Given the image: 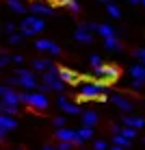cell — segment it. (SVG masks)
<instances>
[{"mask_svg":"<svg viewBox=\"0 0 145 150\" xmlns=\"http://www.w3.org/2000/svg\"><path fill=\"white\" fill-rule=\"evenodd\" d=\"M85 100L104 102L106 100V83H85V85H80L78 102H85Z\"/></svg>","mask_w":145,"mask_h":150,"instance_id":"obj_1","label":"cell"},{"mask_svg":"<svg viewBox=\"0 0 145 150\" xmlns=\"http://www.w3.org/2000/svg\"><path fill=\"white\" fill-rule=\"evenodd\" d=\"M20 102L28 105L35 111H46L48 109V98L43 91H20Z\"/></svg>","mask_w":145,"mask_h":150,"instance_id":"obj_2","label":"cell"},{"mask_svg":"<svg viewBox=\"0 0 145 150\" xmlns=\"http://www.w3.org/2000/svg\"><path fill=\"white\" fill-rule=\"evenodd\" d=\"M43 28H46V22L41 20V15H26L20 24V33L24 37H33V35L41 33Z\"/></svg>","mask_w":145,"mask_h":150,"instance_id":"obj_3","label":"cell"},{"mask_svg":"<svg viewBox=\"0 0 145 150\" xmlns=\"http://www.w3.org/2000/svg\"><path fill=\"white\" fill-rule=\"evenodd\" d=\"M93 74L108 85V83H115L119 79V68H117V65H111V63H102L100 68L93 70Z\"/></svg>","mask_w":145,"mask_h":150,"instance_id":"obj_4","label":"cell"},{"mask_svg":"<svg viewBox=\"0 0 145 150\" xmlns=\"http://www.w3.org/2000/svg\"><path fill=\"white\" fill-rule=\"evenodd\" d=\"M28 11H33V15H54V4L46 2V0H37V2H30Z\"/></svg>","mask_w":145,"mask_h":150,"instance_id":"obj_5","label":"cell"},{"mask_svg":"<svg viewBox=\"0 0 145 150\" xmlns=\"http://www.w3.org/2000/svg\"><path fill=\"white\" fill-rule=\"evenodd\" d=\"M0 96H2V100H0V102H7V105H20V91L13 89L11 85H2V87H0Z\"/></svg>","mask_w":145,"mask_h":150,"instance_id":"obj_6","label":"cell"},{"mask_svg":"<svg viewBox=\"0 0 145 150\" xmlns=\"http://www.w3.org/2000/svg\"><path fill=\"white\" fill-rule=\"evenodd\" d=\"M13 128H18V120H15L13 115L2 113V115H0V137H7L9 131H13Z\"/></svg>","mask_w":145,"mask_h":150,"instance_id":"obj_7","label":"cell"},{"mask_svg":"<svg viewBox=\"0 0 145 150\" xmlns=\"http://www.w3.org/2000/svg\"><path fill=\"white\" fill-rule=\"evenodd\" d=\"M130 76H132V85L134 87H143L145 85V65L143 63L132 65L130 68Z\"/></svg>","mask_w":145,"mask_h":150,"instance_id":"obj_8","label":"cell"},{"mask_svg":"<svg viewBox=\"0 0 145 150\" xmlns=\"http://www.w3.org/2000/svg\"><path fill=\"white\" fill-rule=\"evenodd\" d=\"M35 48L41 52H50V54H61V48L54 44L52 39H37L35 41Z\"/></svg>","mask_w":145,"mask_h":150,"instance_id":"obj_9","label":"cell"},{"mask_svg":"<svg viewBox=\"0 0 145 150\" xmlns=\"http://www.w3.org/2000/svg\"><path fill=\"white\" fill-rule=\"evenodd\" d=\"M56 102H59V107H61V109H63L65 113H71V115H78V113H82V111H80V107H78V105H74V102H69V100H67V96H63V94L56 98Z\"/></svg>","mask_w":145,"mask_h":150,"instance_id":"obj_10","label":"cell"},{"mask_svg":"<svg viewBox=\"0 0 145 150\" xmlns=\"http://www.w3.org/2000/svg\"><path fill=\"white\" fill-rule=\"evenodd\" d=\"M56 139H59V142H71V144H76V137H78V133L76 131H71V128H56Z\"/></svg>","mask_w":145,"mask_h":150,"instance_id":"obj_11","label":"cell"},{"mask_svg":"<svg viewBox=\"0 0 145 150\" xmlns=\"http://www.w3.org/2000/svg\"><path fill=\"white\" fill-rule=\"evenodd\" d=\"M111 100H113V105H115L117 109H121V111H132V109H134V105H132L130 100H128L126 96H121V94L111 96Z\"/></svg>","mask_w":145,"mask_h":150,"instance_id":"obj_12","label":"cell"},{"mask_svg":"<svg viewBox=\"0 0 145 150\" xmlns=\"http://www.w3.org/2000/svg\"><path fill=\"white\" fill-rule=\"evenodd\" d=\"M74 37H76V41H80V44H91V30L85 26V24H80L78 28L74 30Z\"/></svg>","mask_w":145,"mask_h":150,"instance_id":"obj_13","label":"cell"},{"mask_svg":"<svg viewBox=\"0 0 145 150\" xmlns=\"http://www.w3.org/2000/svg\"><path fill=\"white\" fill-rule=\"evenodd\" d=\"M123 126H130V128H143L145 126V120L143 117H139V115H123V120H121Z\"/></svg>","mask_w":145,"mask_h":150,"instance_id":"obj_14","label":"cell"},{"mask_svg":"<svg viewBox=\"0 0 145 150\" xmlns=\"http://www.w3.org/2000/svg\"><path fill=\"white\" fill-rule=\"evenodd\" d=\"M80 120H82V126H95L97 122H100V115H97L95 111H82L80 113Z\"/></svg>","mask_w":145,"mask_h":150,"instance_id":"obj_15","label":"cell"},{"mask_svg":"<svg viewBox=\"0 0 145 150\" xmlns=\"http://www.w3.org/2000/svg\"><path fill=\"white\" fill-rule=\"evenodd\" d=\"M59 76H61V81L69 83V85H74V83L78 81V74H76L74 70H69V68H61L59 70Z\"/></svg>","mask_w":145,"mask_h":150,"instance_id":"obj_16","label":"cell"},{"mask_svg":"<svg viewBox=\"0 0 145 150\" xmlns=\"http://www.w3.org/2000/svg\"><path fill=\"white\" fill-rule=\"evenodd\" d=\"M76 133H78V137H76V144H78V146H80V144H85V142H89V139L93 137V128L91 126H82Z\"/></svg>","mask_w":145,"mask_h":150,"instance_id":"obj_17","label":"cell"},{"mask_svg":"<svg viewBox=\"0 0 145 150\" xmlns=\"http://www.w3.org/2000/svg\"><path fill=\"white\" fill-rule=\"evenodd\" d=\"M50 68H52V63L48 59H35L33 61V72H48Z\"/></svg>","mask_w":145,"mask_h":150,"instance_id":"obj_18","label":"cell"},{"mask_svg":"<svg viewBox=\"0 0 145 150\" xmlns=\"http://www.w3.org/2000/svg\"><path fill=\"white\" fill-rule=\"evenodd\" d=\"M7 7L11 9L13 13H26L28 9L24 7V2H20V0H7Z\"/></svg>","mask_w":145,"mask_h":150,"instance_id":"obj_19","label":"cell"},{"mask_svg":"<svg viewBox=\"0 0 145 150\" xmlns=\"http://www.w3.org/2000/svg\"><path fill=\"white\" fill-rule=\"evenodd\" d=\"M104 46L108 50H119V48H121V41L117 39V35H113V37H106L104 39Z\"/></svg>","mask_w":145,"mask_h":150,"instance_id":"obj_20","label":"cell"},{"mask_svg":"<svg viewBox=\"0 0 145 150\" xmlns=\"http://www.w3.org/2000/svg\"><path fill=\"white\" fill-rule=\"evenodd\" d=\"M59 70H61V68L52 65L48 72H43V83H50V81H54V79H61V76H59Z\"/></svg>","mask_w":145,"mask_h":150,"instance_id":"obj_21","label":"cell"},{"mask_svg":"<svg viewBox=\"0 0 145 150\" xmlns=\"http://www.w3.org/2000/svg\"><path fill=\"white\" fill-rule=\"evenodd\" d=\"M132 144V139L123 137V135H113V146H121V148H128Z\"/></svg>","mask_w":145,"mask_h":150,"instance_id":"obj_22","label":"cell"},{"mask_svg":"<svg viewBox=\"0 0 145 150\" xmlns=\"http://www.w3.org/2000/svg\"><path fill=\"white\" fill-rule=\"evenodd\" d=\"M97 33L106 39V37H113V35H115V30H113V26H108V24H100V26H97Z\"/></svg>","mask_w":145,"mask_h":150,"instance_id":"obj_23","label":"cell"},{"mask_svg":"<svg viewBox=\"0 0 145 150\" xmlns=\"http://www.w3.org/2000/svg\"><path fill=\"white\" fill-rule=\"evenodd\" d=\"M61 4H63V7H67L71 13H80V4L76 2V0H61Z\"/></svg>","mask_w":145,"mask_h":150,"instance_id":"obj_24","label":"cell"},{"mask_svg":"<svg viewBox=\"0 0 145 150\" xmlns=\"http://www.w3.org/2000/svg\"><path fill=\"white\" fill-rule=\"evenodd\" d=\"M0 111L7 113V115H15V113H18V105H7V102H0Z\"/></svg>","mask_w":145,"mask_h":150,"instance_id":"obj_25","label":"cell"},{"mask_svg":"<svg viewBox=\"0 0 145 150\" xmlns=\"http://www.w3.org/2000/svg\"><path fill=\"white\" fill-rule=\"evenodd\" d=\"M106 13L111 15V18H121V11H119V7L115 2H111V4H106Z\"/></svg>","mask_w":145,"mask_h":150,"instance_id":"obj_26","label":"cell"},{"mask_svg":"<svg viewBox=\"0 0 145 150\" xmlns=\"http://www.w3.org/2000/svg\"><path fill=\"white\" fill-rule=\"evenodd\" d=\"M93 150H111V148H108L106 139H95V142H93Z\"/></svg>","mask_w":145,"mask_h":150,"instance_id":"obj_27","label":"cell"},{"mask_svg":"<svg viewBox=\"0 0 145 150\" xmlns=\"http://www.w3.org/2000/svg\"><path fill=\"white\" fill-rule=\"evenodd\" d=\"M22 39H24V35H22V33H13V35H9V44H11V46L22 44Z\"/></svg>","mask_w":145,"mask_h":150,"instance_id":"obj_28","label":"cell"},{"mask_svg":"<svg viewBox=\"0 0 145 150\" xmlns=\"http://www.w3.org/2000/svg\"><path fill=\"white\" fill-rule=\"evenodd\" d=\"M137 128H130V126H123V131H121V135L123 137H128V139H134V137H137Z\"/></svg>","mask_w":145,"mask_h":150,"instance_id":"obj_29","label":"cell"},{"mask_svg":"<svg viewBox=\"0 0 145 150\" xmlns=\"http://www.w3.org/2000/svg\"><path fill=\"white\" fill-rule=\"evenodd\" d=\"M15 76H20V79H30V76H35V72H30V70H24V68H18Z\"/></svg>","mask_w":145,"mask_h":150,"instance_id":"obj_30","label":"cell"},{"mask_svg":"<svg viewBox=\"0 0 145 150\" xmlns=\"http://www.w3.org/2000/svg\"><path fill=\"white\" fill-rule=\"evenodd\" d=\"M89 65H91L93 70H95V68H100V65H102V59H100L97 54H91V59H89Z\"/></svg>","mask_w":145,"mask_h":150,"instance_id":"obj_31","label":"cell"},{"mask_svg":"<svg viewBox=\"0 0 145 150\" xmlns=\"http://www.w3.org/2000/svg\"><path fill=\"white\" fill-rule=\"evenodd\" d=\"M52 124H54L56 128H65V124H67V120H65L63 115H59V117H54V122H52Z\"/></svg>","mask_w":145,"mask_h":150,"instance_id":"obj_32","label":"cell"},{"mask_svg":"<svg viewBox=\"0 0 145 150\" xmlns=\"http://www.w3.org/2000/svg\"><path fill=\"white\" fill-rule=\"evenodd\" d=\"M134 57H137V59L145 65V48H137V50H134Z\"/></svg>","mask_w":145,"mask_h":150,"instance_id":"obj_33","label":"cell"},{"mask_svg":"<svg viewBox=\"0 0 145 150\" xmlns=\"http://www.w3.org/2000/svg\"><path fill=\"white\" fill-rule=\"evenodd\" d=\"M56 148H59V150H74V144H71V142H59Z\"/></svg>","mask_w":145,"mask_h":150,"instance_id":"obj_34","label":"cell"},{"mask_svg":"<svg viewBox=\"0 0 145 150\" xmlns=\"http://www.w3.org/2000/svg\"><path fill=\"white\" fill-rule=\"evenodd\" d=\"M4 30H7V33H9V35H13V33H15V30H18V26H15V24H13V22H7V24H4Z\"/></svg>","mask_w":145,"mask_h":150,"instance_id":"obj_35","label":"cell"},{"mask_svg":"<svg viewBox=\"0 0 145 150\" xmlns=\"http://www.w3.org/2000/svg\"><path fill=\"white\" fill-rule=\"evenodd\" d=\"M9 61H13V57H9V54H2V57H0V68L9 65Z\"/></svg>","mask_w":145,"mask_h":150,"instance_id":"obj_36","label":"cell"},{"mask_svg":"<svg viewBox=\"0 0 145 150\" xmlns=\"http://www.w3.org/2000/svg\"><path fill=\"white\" fill-rule=\"evenodd\" d=\"M85 26L89 28V30H97V26H100V24H95V22H87Z\"/></svg>","mask_w":145,"mask_h":150,"instance_id":"obj_37","label":"cell"},{"mask_svg":"<svg viewBox=\"0 0 145 150\" xmlns=\"http://www.w3.org/2000/svg\"><path fill=\"white\" fill-rule=\"evenodd\" d=\"M22 61H24V57H22V54H13V63H18V65H20Z\"/></svg>","mask_w":145,"mask_h":150,"instance_id":"obj_38","label":"cell"},{"mask_svg":"<svg viewBox=\"0 0 145 150\" xmlns=\"http://www.w3.org/2000/svg\"><path fill=\"white\" fill-rule=\"evenodd\" d=\"M41 150H59V148H56V146H50V144H48V146H43Z\"/></svg>","mask_w":145,"mask_h":150,"instance_id":"obj_39","label":"cell"},{"mask_svg":"<svg viewBox=\"0 0 145 150\" xmlns=\"http://www.w3.org/2000/svg\"><path fill=\"white\" fill-rule=\"evenodd\" d=\"M97 2H100V4H104V7H106V4H111L113 0H97Z\"/></svg>","mask_w":145,"mask_h":150,"instance_id":"obj_40","label":"cell"},{"mask_svg":"<svg viewBox=\"0 0 145 150\" xmlns=\"http://www.w3.org/2000/svg\"><path fill=\"white\" fill-rule=\"evenodd\" d=\"M130 4H141V0H128Z\"/></svg>","mask_w":145,"mask_h":150,"instance_id":"obj_41","label":"cell"},{"mask_svg":"<svg viewBox=\"0 0 145 150\" xmlns=\"http://www.w3.org/2000/svg\"><path fill=\"white\" fill-rule=\"evenodd\" d=\"M111 150H123L121 146H111Z\"/></svg>","mask_w":145,"mask_h":150,"instance_id":"obj_42","label":"cell"},{"mask_svg":"<svg viewBox=\"0 0 145 150\" xmlns=\"http://www.w3.org/2000/svg\"><path fill=\"white\" fill-rule=\"evenodd\" d=\"M141 4H145V0H141Z\"/></svg>","mask_w":145,"mask_h":150,"instance_id":"obj_43","label":"cell"},{"mask_svg":"<svg viewBox=\"0 0 145 150\" xmlns=\"http://www.w3.org/2000/svg\"><path fill=\"white\" fill-rule=\"evenodd\" d=\"M18 150H22V148H18Z\"/></svg>","mask_w":145,"mask_h":150,"instance_id":"obj_44","label":"cell"}]
</instances>
